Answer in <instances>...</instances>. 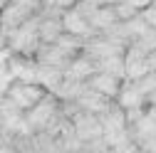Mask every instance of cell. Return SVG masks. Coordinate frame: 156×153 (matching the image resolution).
Listing matches in <instances>:
<instances>
[{
  "label": "cell",
  "instance_id": "6da1fadb",
  "mask_svg": "<svg viewBox=\"0 0 156 153\" xmlns=\"http://www.w3.org/2000/svg\"><path fill=\"white\" fill-rule=\"evenodd\" d=\"M5 94L12 99V104H15L17 109L30 111V109H32L37 101H40V99L45 97V94H47V89H45L42 84H37V82H23V79H12Z\"/></svg>",
  "mask_w": 156,
  "mask_h": 153
},
{
  "label": "cell",
  "instance_id": "7a4b0ae2",
  "mask_svg": "<svg viewBox=\"0 0 156 153\" xmlns=\"http://www.w3.org/2000/svg\"><path fill=\"white\" fill-rule=\"evenodd\" d=\"M72 124H74V131H77V136H80L82 141H92L97 136H104L102 119H99V114H94V111H84L82 109L72 119Z\"/></svg>",
  "mask_w": 156,
  "mask_h": 153
},
{
  "label": "cell",
  "instance_id": "3957f363",
  "mask_svg": "<svg viewBox=\"0 0 156 153\" xmlns=\"http://www.w3.org/2000/svg\"><path fill=\"white\" fill-rule=\"evenodd\" d=\"M122 82H124L122 76H116L112 72H104V69H97L87 79V87H92L94 91L104 94V97H109V99H116V94H119V89H122Z\"/></svg>",
  "mask_w": 156,
  "mask_h": 153
},
{
  "label": "cell",
  "instance_id": "277c9868",
  "mask_svg": "<svg viewBox=\"0 0 156 153\" xmlns=\"http://www.w3.org/2000/svg\"><path fill=\"white\" fill-rule=\"evenodd\" d=\"M62 25H65V32H72L77 37H84V40L94 35V30L89 25V17L77 10V5H72L62 12Z\"/></svg>",
  "mask_w": 156,
  "mask_h": 153
},
{
  "label": "cell",
  "instance_id": "5b68a950",
  "mask_svg": "<svg viewBox=\"0 0 156 153\" xmlns=\"http://www.w3.org/2000/svg\"><path fill=\"white\" fill-rule=\"evenodd\" d=\"M94 72H97V62L92 59L87 52H80V54H74L72 59H69V64H67V69H65V76L87 82Z\"/></svg>",
  "mask_w": 156,
  "mask_h": 153
},
{
  "label": "cell",
  "instance_id": "8992f818",
  "mask_svg": "<svg viewBox=\"0 0 156 153\" xmlns=\"http://www.w3.org/2000/svg\"><path fill=\"white\" fill-rule=\"evenodd\" d=\"M116 101H119V106H124V109L146 106V94H144V89L139 87L136 79H124L119 94H116Z\"/></svg>",
  "mask_w": 156,
  "mask_h": 153
},
{
  "label": "cell",
  "instance_id": "52a82bcc",
  "mask_svg": "<svg viewBox=\"0 0 156 153\" xmlns=\"http://www.w3.org/2000/svg\"><path fill=\"white\" fill-rule=\"evenodd\" d=\"M116 22H119V15H116V8L109 3V5H97L94 8V12L89 15V25H92V30L94 32H107V30H112Z\"/></svg>",
  "mask_w": 156,
  "mask_h": 153
},
{
  "label": "cell",
  "instance_id": "ba28073f",
  "mask_svg": "<svg viewBox=\"0 0 156 153\" xmlns=\"http://www.w3.org/2000/svg\"><path fill=\"white\" fill-rule=\"evenodd\" d=\"M37 32H40V40L42 42H57V40H60V35L65 32L62 15H40Z\"/></svg>",
  "mask_w": 156,
  "mask_h": 153
},
{
  "label": "cell",
  "instance_id": "9c48e42d",
  "mask_svg": "<svg viewBox=\"0 0 156 153\" xmlns=\"http://www.w3.org/2000/svg\"><path fill=\"white\" fill-rule=\"evenodd\" d=\"M97 69H104V72H112L116 76H126V62H124V54H109V57H102L97 59Z\"/></svg>",
  "mask_w": 156,
  "mask_h": 153
},
{
  "label": "cell",
  "instance_id": "30bf717a",
  "mask_svg": "<svg viewBox=\"0 0 156 153\" xmlns=\"http://www.w3.org/2000/svg\"><path fill=\"white\" fill-rule=\"evenodd\" d=\"M131 45L141 47L146 54H149V52H154V49H156V27H154V25H149L139 37H136V40H131Z\"/></svg>",
  "mask_w": 156,
  "mask_h": 153
},
{
  "label": "cell",
  "instance_id": "8fae6325",
  "mask_svg": "<svg viewBox=\"0 0 156 153\" xmlns=\"http://www.w3.org/2000/svg\"><path fill=\"white\" fill-rule=\"evenodd\" d=\"M139 12H141V17H144L149 25H154V27H156V0H154V3H149L146 8H141Z\"/></svg>",
  "mask_w": 156,
  "mask_h": 153
},
{
  "label": "cell",
  "instance_id": "7c38bea8",
  "mask_svg": "<svg viewBox=\"0 0 156 153\" xmlns=\"http://www.w3.org/2000/svg\"><path fill=\"white\" fill-rule=\"evenodd\" d=\"M146 62H149V72H156V49L146 54Z\"/></svg>",
  "mask_w": 156,
  "mask_h": 153
},
{
  "label": "cell",
  "instance_id": "4fadbf2b",
  "mask_svg": "<svg viewBox=\"0 0 156 153\" xmlns=\"http://www.w3.org/2000/svg\"><path fill=\"white\" fill-rule=\"evenodd\" d=\"M3 47H8V35L0 30V49H3Z\"/></svg>",
  "mask_w": 156,
  "mask_h": 153
}]
</instances>
